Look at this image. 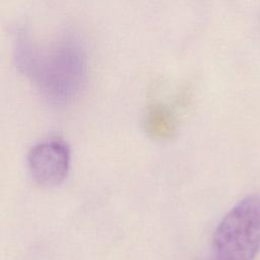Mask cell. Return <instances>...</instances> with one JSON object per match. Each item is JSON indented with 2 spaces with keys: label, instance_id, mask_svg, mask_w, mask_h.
Masks as SVG:
<instances>
[{
  "label": "cell",
  "instance_id": "obj_1",
  "mask_svg": "<svg viewBox=\"0 0 260 260\" xmlns=\"http://www.w3.org/2000/svg\"><path fill=\"white\" fill-rule=\"evenodd\" d=\"M17 67L53 103H66L82 87L86 60L79 41L69 35L40 40L19 31L15 41Z\"/></svg>",
  "mask_w": 260,
  "mask_h": 260
},
{
  "label": "cell",
  "instance_id": "obj_2",
  "mask_svg": "<svg viewBox=\"0 0 260 260\" xmlns=\"http://www.w3.org/2000/svg\"><path fill=\"white\" fill-rule=\"evenodd\" d=\"M211 260H254L260 249V196L237 203L217 225Z\"/></svg>",
  "mask_w": 260,
  "mask_h": 260
},
{
  "label": "cell",
  "instance_id": "obj_3",
  "mask_svg": "<svg viewBox=\"0 0 260 260\" xmlns=\"http://www.w3.org/2000/svg\"><path fill=\"white\" fill-rule=\"evenodd\" d=\"M70 150L66 142L48 138L36 143L26 156V166L31 179L42 186H56L67 176Z\"/></svg>",
  "mask_w": 260,
  "mask_h": 260
},
{
  "label": "cell",
  "instance_id": "obj_4",
  "mask_svg": "<svg viewBox=\"0 0 260 260\" xmlns=\"http://www.w3.org/2000/svg\"><path fill=\"white\" fill-rule=\"evenodd\" d=\"M147 129L156 136H167L174 130V121L171 113L160 107H154L147 117Z\"/></svg>",
  "mask_w": 260,
  "mask_h": 260
}]
</instances>
